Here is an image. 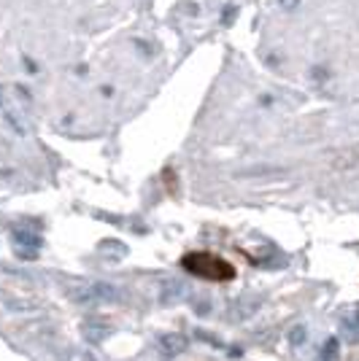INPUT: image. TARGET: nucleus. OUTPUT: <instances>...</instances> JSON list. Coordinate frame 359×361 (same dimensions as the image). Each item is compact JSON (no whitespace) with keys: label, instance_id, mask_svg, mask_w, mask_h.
<instances>
[{"label":"nucleus","instance_id":"f257e3e1","mask_svg":"<svg viewBox=\"0 0 359 361\" xmlns=\"http://www.w3.org/2000/svg\"><path fill=\"white\" fill-rule=\"evenodd\" d=\"M181 267L195 275V278H203V281H233L235 278V270L227 259H221L217 254H208V251H189L184 259H181Z\"/></svg>","mask_w":359,"mask_h":361},{"label":"nucleus","instance_id":"f03ea898","mask_svg":"<svg viewBox=\"0 0 359 361\" xmlns=\"http://www.w3.org/2000/svg\"><path fill=\"white\" fill-rule=\"evenodd\" d=\"M71 297L76 302H87V305H98V302H114L119 300V289L111 283H87V286H76L71 291Z\"/></svg>","mask_w":359,"mask_h":361},{"label":"nucleus","instance_id":"7ed1b4c3","mask_svg":"<svg viewBox=\"0 0 359 361\" xmlns=\"http://www.w3.org/2000/svg\"><path fill=\"white\" fill-rule=\"evenodd\" d=\"M186 345H189V340H186L184 335H179V332H168V335H162V340H160L162 356H165V359L181 356V353L186 351Z\"/></svg>","mask_w":359,"mask_h":361},{"label":"nucleus","instance_id":"20e7f679","mask_svg":"<svg viewBox=\"0 0 359 361\" xmlns=\"http://www.w3.org/2000/svg\"><path fill=\"white\" fill-rule=\"evenodd\" d=\"M11 238H14V243H17L20 248H30L33 254H36L41 245H43V240H41V235H36V232H30V229H24V226H17V229L11 232Z\"/></svg>","mask_w":359,"mask_h":361},{"label":"nucleus","instance_id":"39448f33","mask_svg":"<svg viewBox=\"0 0 359 361\" xmlns=\"http://www.w3.org/2000/svg\"><path fill=\"white\" fill-rule=\"evenodd\" d=\"M184 294H186L184 283H179V281H165L162 283V300L165 302H179Z\"/></svg>","mask_w":359,"mask_h":361},{"label":"nucleus","instance_id":"423d86ee","mask_svg":"<svg viewBox=\"0 0 359 361\" xmlns=\"http://www.w3.org/2000/svg\"><path fill=\"white\" fill-rule=\"evenodd\" d=\"M338 337H330V340L324 342V348H321V361H335L338 356Z\"/></svg>","mask_w":359,"mask_h":361},{"label":"nucleus","instance_id":"0eeeda50","mask_svg":"<svg viewBox=\"0 0 359 361\" xmlns=\"http://www.w3.org/2000/svg\"><path fill=\"white\" fill-rule=\"evenodd\" d=\"M289 337H292V342H302L305 340V329H302V326H298V329H292V335H289Z\"/></svg>","mask_w":359,"mask_h":361},{"label":"nucleus","instance_id":"6e6552de","mask_svg":"<svg viewBox=\"0 0 359 361\" xmlns=\"http://www.w3.org/2000/svg\"><path fill=\"white\" fill-rule=\"evenodd\" d=\"M357 326H359V307H357Z\"/></svg>","mask_w":359,"mask_h":361},{"label":"nucleus","instance_id":"1a4fd4ad","mask_svg":"<svg viewBox=\"0 0 359 361\" xmlns=\"http://www.w3.org/2000/svg\"><path fill=\"white\" fill-rule=\"evenodd\" d=\"M0 302H6V297H3V294H0Z\"/></svg>","mask_w":359,"mask_h":361}]
</instances>
